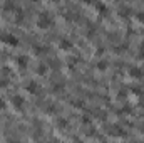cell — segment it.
Segmentation results:
<instances>
[{"label":"cell","instance_id":"6da1fadb","mask_svg":"<svg viewBox=\"0 0 144 143\" xmlns=\"http://www.w3.org/2000/svg\"><path fill=\"white\" fill-rule=\"evenodd\" d=\"M52 22H54V19H52V14L50 12H47V10H44V12H40L39 14V17H37V25L39 27H49V25H52Z\"/></svg>","mask_w":144,"mask_h":143},{"label":"cell","instance_id":"7a4b0ae2","mask_svg":"<svg viewBox=\"0 0 144 143\" xmlns=\"http://www.w3.org/2000/svg\"><path fill=\"white\" fill-rule=\"evenodd\" d=\"M0 37L3 39V42H9V44H12V46H15L17 42H19V41H17V37H15V35H12V34H7V32H5V34H0Z\"/></svg>","mask_w":144,"mask_h":143},{"label":"cell","instance_id":"3957f363","mask_svg":"<svg viewBox=\"0 0 144 143\" xmlns=\"http://www.w3.org/2000/svg\"><path fill=\"white\" fill-rule=\"evenodd\" d=\"M17 64H20V66H25L27 64V57H17Z\"/></svg>","mask_w":144,"mask_h":143},{"label":"cell","instance_id":"277c9868","mask_svg":"<svg viewBox=\"0 0 144 143\" xmlns=\"http://www.w3.org/2000/svg\"><path fill=\"white\" fill-rule=\"evenodd\" d=\"M96 9H97V10H102V12H106L107 7L104 5V3H96Z\"/></svg>","mask_w":144,"mask_h":143},{"label":"cell","instance_id":"5b68a950","mask_svg":"<svg viewBox=\"0 0 144 143\" xmlns=\"http://www.w3.org/2000/svg\"><path fill=\"white\" fill-rule=\"evenodd\" d=\"M22 103H24L22 98H13V105H15V106H20Z\"/></svg>","mask_w":144,"mask_h":143}]
</instances>
